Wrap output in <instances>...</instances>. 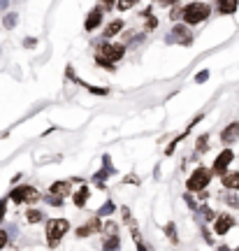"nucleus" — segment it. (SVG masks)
<instances>
[{"label":"nucleus","instance_id":"nucleus-1","mask_svg":"<svg viewBox=\"0 0 239 251\" xmlns=\"http://www.w3.org/2000/svg\"><path fill=\"white\" fill-rule=\"evenodd\" d=\"M209 14H212V7H209L207 2H188V5H184L181 19L186 21V26H197V24H202Z\"/></svg>","mask_w":239,"mask_h":251},{"label":"nucleus","instance_id":"nucleus-2","mask_svg":"<svg viewBox=\"0 0 239 251\" xmlns=\"http://www.w3.org/2000/svg\"><path fill=\"white\" fill-rule=\"evenodd\" d=\"M70 230V221L68 219H49L47 221V244L49 247H58L65 233Z\"/></svg>","mask_w":239,"mask_h":251},{"label":"nucleus","instance_id":"nucleus-3","mask_svg":"<svg viewBox=\"0 0 239 251\" xmlns=\"http://www.w3.org/2000/svg\"><path fill=\"white\" fill-rule=\"evenodd\" d=\"M212 181V170H207V168H195L193 175L188 177L186 186L188 191H195V193H202V191H207V184Z\"/></svg>","mask_w":239,"mask_h":251},{"label":"nucleus","instance_id":"nucleus-4","mask_svg":"<svg viewBox=\"0 0 239 251\" xmlns=\"http://www.w3.org/2000/svg\"><path fill=\"white\" fill-rule=\"evenodd\" d=\"M97 56L112 63H119L125 56V47L121 42H100L97 45Z\"/></svg>","mask_w":239,"mask_h":251},{"label":"nucleus","instance_id":"nucleus-5","mask_svg":"<svg viewBox=\"0 0 239 251\" xmlns=\"http://www.w3.org/2000/svg\"><path fill=\"white\" fill-rule=\"evenodd\" d=\"M9 200H14V202H37L40 200V191L35 186H28V184H21V186L12 188V193H9Z\"/></svg>","mask_w":239,"mask_h":251},{"label":"nucleus","instance_id":"nucleus-6","mask_svg":"<svg viewBox=\"0 0 239 251\" xmlns=\"http://www.w3.org/2000/svg\"><path fill=\"white\" fill-rule=\"evenodd\" d=\"M167 45H181V47L193 45V33L188 30L186 24H177L172 28V33L167 35Z\"/></svg>","mask_w":239,"mask_h":251},{"label":"nucleus","instance_id":"nucleus-7","mask_svg":"<svg viewBox=\"0 0 239 251\" xmlns=\"http://www.w3.org/2000/svg\"><path fill=\"white\" fill-rule=\"evenodd\" d=\"M112 175H114V165H112V158L105 153V156H102V168L93 175V184H96L97 188H102L105 186V179L107 177H112Z\"/></svg>","mask_w":239,"mask_h":251},{"label":"nucleus","instance_id":"nucleus-8","mask_svg":"<svg viewBox=\"0 0 239 251\" xmlns=\"http://www.w3.org/2000/svg\"><path fill=\"white\" fill-rule=\"evenodd\" d=\"M232 158H235V153H232V149H223L218 156H216V161H214V168L212 172H216V175H228V165L232 163Z\"/></svg>","mask_w":239,"mask_h":251},{"label":"nucleus","instance_id":"nucleus-9","mask_svg":"<svg viewBox=\"0 0 239 251\" xmlns=\"http://www.w3.org/2000/svg\"><path fill=\"white\" fill-rule=\"evenodd\" d=\"M105 226H102V221L97 219V216H93V219H89L84 226H79L77 228V237H91V235H96V233H100Z\"/></svg>","mask_w":239,"mask_h":251},{"label":"nucleus","instance_id":"nucleus-10","mask_svg":"<svg viewBox=\"0 0 239 251\" xmlns=\"http://www.w3.org/2000/svg\"><path fill=\"white\" fill-rule=\"evenodd\" d=\"M232 226H235V219L230 214H221L216 216V221H214V230H216V235H225L230 233Z\"/></svg>","mask_w":239,"mask_h":251},{"label":"nucleus","instance_id":"nucleus-11","mask_svg":"<svg viewBox=\"0 0 239 251\" xmlns=\"http://www.w3.org/2000/svg\"><path fill=\"white\" fill-rule=\"evenodd\" d=\"M239 140V124L235 121V124H230V126H225L221 130V142L223 144H235Z\"/></svg>","mask_w":239,"mask_h":251},{"label":"nucleus","instance_id":"nucleus-12","mask_svg":"<svg viewBox=\"0 0 239 251\" xmlns=\"http://www.w3.org/2000/svg\"><path fill=\"white\" fill-rule=\"evenodd\" d=\"M100 24H102V9L96 7L89 12V17H86V21H84V28L89 30V33H93L96 28H100Z\"/></svg>","mask_w":239,"mask_h":251},{"label":"nucleus","instance_id":"nucleus-13","mask_svg":"<svg viewBox=\"0 0 239 251\" xmlns=\"http://www.w3.org/2000/svg\"><path fill=\"white\" fill-rule=\"evenodd\" d=\"M68 77H70L72 81H77L79 86H84V89L89 91V93H96V96H107V93H109V89H105V86H91V84H86L84 79L74 77V75H72V68H68Z\"/></svg>","mask_w":239,"mask_h":251},{"label":"nucleus","instance_id":"nucleus-14","mask_svg":"<svg viewBox=\"0 0 239 251\" xmlns=\"http://www.w3.org/2000/svg\"><path fill=\"white\" fill-rule=\"evenodd\" d=\"M121 30H123V21H121V19H114L112 24H107V28L102 30V37H105V42H112V37L119 35Z\"/></svg>","mask_w":239,"mask_h":251},{"label":"nucleus","instance_id":"nucleus-15","mask_svg":"<svg viewBox=\"0 0 239 251\" xmlns=\"http://www.w3.org/2000/svg\"><path fill=\"white\" fill-rule=\"evenodd\" d=\"M70 181H53L51 184V188H49V193L51 196H56V198H65L68 193H70Z\"/></svg>","mask_w":239,"mask_h":251},{"label":"nucleus","instance_id":"nucleus-16","mask_svg":"<svg viewBox=\"0 0 239 251\" xmlns=\"http://www.w3.org/2000/svg\"><path fill=\"white\" fill-rule=\"evenodd\" d=\"M225 191H239V172H228L221 177Z\"/></svg>","mask_w":239,"mask_h":251},{"label":"nucleus","instance_id":"nucleus-17","mask_svg":"<svg viewBox=\"0 0 239 251\" xmlns=\"http://www.w3.org/2000/svg\"><path fill=\"white\" fill-rule=\"evenodd\" d=\"M195 216H197V221H216V214H214V209H209L207 205L197 207V212H195Z\"/></svg>","mask_w":239,"mask_h":251},{"label":"nucleus","instance_id":"nucleus-18","mask_svg":"<svg viewBox=\"0 0 239 251\" xmlns=\"http://www.w3.org/2000/svg\"><path fill=\"white\" fill-rule=\"evenodd\" d=\"M89 196H91L89 186H81L79 191L72 196V200H74V207H84V205H86V200H89Z\"/></svg>","mask_w":239,"mask_h":251},{"label":"nucleus","instance_id":"nucleus-19","mask_svg":"<svg viewBox=\"0 0 239 251\" xmlns=\"http://www.w3.org/2000/svg\"><path fill=\"white\" fill-rule=\"evenodd\" d=\"M237 7H239L237 0H221V2H218V12H221V14H235Z\"/></svg>","mask_w":239,"mask_h":251},{"label":"nucleus","instance_id":"nucleus-20","mask_svg":"<svg viewBox=\"0 0 239 251\" xmlns=\"http://www.w3.org/2000/svg\"><path fill=\"white\" fill-rule=\"evenodd\" d=\"M26 221L28 224H40V221H45V212H42V209H28Z\"/></svg>","mask_w":239,"mask_h":251},{"label":"nucleus","instance_id":"nucleus-21","mask_svg":"<svg viewBox=\"0 0 239 251\" xmlns=\"http://www.w3.org/2000/svg\"><path fill=\"white\" fill-rule=\"evenodd\" d=\"M102 251H121V240H119V235H116V237H107L105 244H102Z\"/></svg>","mask_w":239,"mask_h":251},{"label":"nucleus","instance_id":"nucleus-22","mask_svg":"<svg viewBox=\"0 0 239 251\" xmlns=\"http://www.w3.org/2000/svg\"><path fill=\"white\" fill-rule=\"evenodd\" d=\"M207 149H209V135H200V137H197V142H195V151L204 153Z\"/></svg>","mask_w":239,"mask_h":251},{"label":"nucleus","instance_id":"nucleus-23","mask_svg":"<svg viewBox=\"0 0 239 251\" xmlns=\"http://www.w3.org/2000/svg\"><path fill=\"white\" fill-rule=\"evenodd\" d=\"M221 198H223V202H225L228 207H235V209L239 207V198L235 196V193H230V191H225V193H223Z\"/></svg>","mask_w":239,"mask_h":251},{"label":"nucleus","instance_id":"nucleus-24","mask_svg":"<svg viewBox=\"0 0 239 251\" xmlns=\"http://www.w3.org/2000/svg\"><path fill=\"white\" fill-rule=\"evenodd\" d=\"M165 233H167V237H169V242L172 244H179V235H177V226L169 221L167 226H165Z\"/></svg>","mask_w":239,"mask_h":251},{"label":"nucleus","instance_id":"nucleus-25","mask_svg":"<svg viewBox=\"0 0 239 251\" xmlns=\"http://www.w3.org/2000/svg\"><path fill=\"white\" fill-rule=\"evenodd\" d=\"M109 214H114V202H112V200H107L105 205L97 209V219H102V216H109Z\"/></svg>","mask_w":239,"mask_h":251},{"label":"nucleus","instance_id":"nucleus-26","mask_svg":"<svg viewBox=\"0 0 239 251\" xmlns=\"http://www.w3.org/2000/svg\"><path fill=\"white\" fill-rule=\"evenodd\" d=\"M17 19H19V14L9 12V14H5V17H2V26H5V28H14V26H17Z\"/></svg>","mask_w":239,"mask_h":251},{"label":"nucleus","instance_id":"nucleus-27","mask_svg":"<svg viewBox=\"0 0 239 251\" xmlns=\"http://www.w3.org/2000/svg\"><path fill=\"white\" fill-rule=\"evenodd\" d=\"M102 230L107 233V237H116V235H119V226H116L114 221H109V224H105V228H102Z\"/></svg>","mask_w":239,"mask_h":251},{"label":"nucleus","instance_id":"nucleus-28","mask_svg":"<svg viewBox=\"0 0 239 251\" xmlns=\"http://www.w3.org/2000/svg\"><path fill=\"white\" fill-rule=\"evenodd\" d=\"M96 63H97V65H102V68H107V70H114V68H116V63L107 61V58H100V56H96Z\"/></svg>","mask_w":239,"mask_h":251},{"label":"nucleus","instance_id":"nucleus-29","mask_svg":"<svg viewBox=\"0 0 239 251\" xmlns=\"http://www.w3.org/2000/svg\"><path fill=\"white\" fill-rule=\"evenodd\" d=\"M207 79H209V70H202V72L195 75V84H204Z\"/></svg>","mask_w":239,"mask_h":251},{"label":"nucleus","instance_id":"nucleus-30","mask_svg":"<svg viewBox=\"0 0 239 251\" xmlns=\"http://www.w3.org/2000/svg\"><path fill=\"white\" fill-rule=\"evenodd\" d=\"M5 214H7V198H0V224H2Z\"/></svg>","mask_w":239,"mask_h":251},{"label":"nucleus","instance_id":"nucleus-31","mask_svg":"<svg viewBox=\"0 0 239 251\" xmlns=\"http://www.w3.org/2000/svg\"><path fill=\"white\" fill-rule=\"evenodd\" d=\"M47 205H51V207H61V205H63V198H56V196H47Z\"/></svg>","mask_w":239,"mask_h":251},{"label":"nucleus","instance_id":"nucleus-32","mask_svg":"<svg viewBox=\"0 0 239 251\" xmlns=\"http://www.w3.org/2000/svg\"><path fill=\"white\" fill-rule=\"evenodd\" d=\"M184 202H186V205L191 207L193 212H197V202H195V200H193V198H191V196H188V193H186V196H184Z\"/></svg>","mask_w":239,"mask_h":251},{"label":"nucleus","instance_id":"nucleus-33","mask_svg":"<svg viewBox=\"0 0 239 251\" xmlns=\"http://www.w3.org/2000/svg\"><path fill=\"white\" fill-rule=\"evenodd\" d=\"M7 242H9L7 230H0V249H2V247H7Z\"/></svg>","mask_w":239,"mask_h":251},{"label":"nucleus","instance_id":"nucleus-34","mask_svg":"<svg viewBox=\"0 0 239 251\" xmlns=\"http://www.w3.org/2000/svg\"><path fill=\"white\" fill-rule=\"evenodd\" d=\"M125 184H133V186H137V184H140V177H137V175H128V177H125Z\"/></svg>","mask_w":239,"mask_h":251},{"label":"nucleus","instance_id":"nucleus-35","mask_svg":"<svg viewBox=\"0 0 239 251\" xmlns=\"http://www.w3.org/2000/svg\"><path fill=\"white\" fill-rule=\"evenodd\" d=\"M156 26H158V19H153V17L146 19V30H153Z\"/></svg>","mask_w":239,"mask_h":251},{"label":"nucleus","instance_id":"nucleus-36","mask_svg":"<svg viewBox=\"0 0 239 251\" xmlns=\"http://www.w3.org/2000/svg\"><path fill=\"white\" fill-rule=\"evenodd\" d=\"M202 235H204V242H207V244H212V242H214V240H212V233L207 230V226H202Z\"/></svg>","mask_w":239,"mask_h":251},{"label":"nucleus","instance_id":"nucleus-37","mask_svg":"<svg viewBox=\"0 0 239 251\" xmlns=\"http://www.w3.org/2000/svg\"><path fill=\"white\" fill-rule=\"evenodd\" d=\"M123 221L133 226V221H130V209H128V207H123Z\"/></svg>","mask_w":239,"mask_h":251},{"label":"nucleus","instance_id":"nucleus-38","mask_svg":"<svg viewBox=\"0 0 239 251\" xmlns=\"http://www.w3.org/2000/svg\"><path fill=\"white\" fill-rule=\"evenodd\" d=\"M116 7H119V9H128V7H130V2H116Z\"/></svg>","mask_w":239,"mask_h":251},{"label":"nucleus","instance_id":"nucleus-39","mask_svg":"<svg viewBox=\"0 0 239 251\" xmlns=\"http://www.w3.org/2000/svg\"><path fill=\"white\" fill-rule=\"evenodd\" d=\"M24 45H26V47H35V40H33V37H28V40L24 42Z\"/></svg>","mask_w":239,"mask_h":251},{"label":"nucleus","instance_id":"nucleus-40","mask_svg":"<svg viewBox=\"0 0 239 251\" xmlns=\"http://www.w3.org/2000/svg\"><path fill=\"white\" fill-rule=\"evenodd\" d=\"M218 251H232L230 247H218Z\"/></svg>","mask_w":239,"mask_h":251},{"label":"nucleus","instance_id":"nucleus-41","mask_svg":"<svg viewBox=\"0 0 239 251\" xmlns=\"http://www.w3.org/2000/svg\"><path fill=\"white\" fill-rule=\"evenodd\" d=\"M235 251H239V247H237V249H235Z\"/></svg>","mask_w":239,"mask_h":251}]
</instances>
